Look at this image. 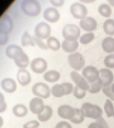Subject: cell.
I'll list each match as a JSON object with an SVG mask.
<instances>
[{
	"label": "cell",
	"mask_w": 114,
	"mask_h": 128,
	"mask_svg": "<svg viewBox=\"0 0 114 128\" xmlns=\"http://www.w3.org/2000/svg\"><path fill=\"white\" fill-rule=\"evenodd\" d=\"M1 84L4 90L9 93L14 92L17 88L15 81L11 78L4 79L2 81Z\"/></svg>",
	"instance_id": "20"
},
{
	"label": "cell",
	"mask_w": 114,
	"mask_h": 128,
	"mask_svg": "<svg viewBox=\"0 0 114 128\" xmlns=\"http://www.w3.org/2000/svg\"><path fill=\"white\" fill-rule=\"evenodd\" d=\"M103 28L105 32L107 34L114 35V20L109 19L106 20L103 24Z\"/></svg>",
	"instance_id": "27"
},
{
	"label": "cell",
	"mask_w": 114,
	"mask_h": 128,
	"mask_svg": "<svg viewBox=\"0 0 114 128\" xmlns=\"http://www.w3.org/2000/svg\"><path fill=\"white\" fill-rule=\"evenodd\" d=\"M54 128H72V127L68 122L61 121L58 123Z\"/></svg>",
	"instance_id": "41"
},
{
	"label": "cell",
	"mask_w": 114,
	"mask_h": 128,
	"mask_svg": "<svg viewBox=\"0 0 114 128\" xmlns=\"http://www.w3.org/2000/svg\"><path fill=\"white\" fill-rule=\"evenodd\" d=\"M80 25L83 30L87 32L95 30L97 28V21L91 17H86L81 20Z\"/></svg>",
	"instance_id": "15"
},
{
	"label": "cell",
	"mask_w": 114,
	"mask_h": 128,
	"mask_svg": "<svg viewBox=\"0 0 114 128\" xmlns=\"http://www.w3.org/2000/svg\"><path fill=\"white\" fill-rule=\"evenodd\" d=\"M102 91L107 97L114 101V83L111 85L103 88Z\"/></svg>",
	"instance_id": "36"
},
{
	"label": "cell",
	"mask_w": 114,
	"mask_h": 128,
	"mask_svg": "<svg viewBox=\"0 0 114 128\" xmlns=\"http://www.w3.org/2000/svg\"><path fill=\"white\" fill-rule=\"evenodd\" d=\"M105 66L111 68H114V54H110L106 56L104 60Z\"/></svg>",
	"instance_id": "37"
},
{
	"label": "cell",
	"mask_w": 114,
	"mask_h": 128,
	"mask_svg": "<svg viewBox=\"0 0 114 128\" xmlns=\"http://www.w3.org/2000/svg\"><path fill=\"white\" fill-rule=\"evenodd\" d=\"M14 114L19 118H22L27 114L28 110L25 105L17 104L14 107L13 110Z\"/></svg>",
	"instance_id": "26"
},
{
	"label": "cell",
	"mask_w": 114,
	"mask_h": 128,
	"mask_svg": "<svg viewBox=\"0 0 114 128\" xmlns=\"http://www.w3.org/2000/svg\"><path fill=\"white\" fill-rule=\"evenodd\" d=\"M104 109L107 116L110 118L114 116V106L110 100L107 99L104 106Z\"/></svg>",
	"instance_id": "34"
},
{
	"label": "cell",
	"mask_w": 114,
	"mask_h": 128,
	"mask_svg": "<svg viewBox=\"0 0 114 128\" xmlns=\"http://www.w3.org/2000/svg\"><path fill=\"white\" fill-rule=\"evenodd\" d=\"M40 125V123L38 121L33 120L25 124L23 126V128H38Z\"/></svg>",
	"instance_id": "40"
},
{
	"label": "cell",
	"mask_w": 114,
	"mask_h": 128,
	"mask_svg": "<svg viewBox=\"0 0 114 128\" xmlns=\"http://www.w3.org/2000/svg\"><path fill=\"white\" fill-rule=\"evenodd\" d=\"M44 18L47 20L51 22L57 21L59 18L60 14L57 9L53 7H49L44 11Z\"/></svg>",
	"instance_id": "17"
},
{
	"label": "cell",
	"mask_w": 114,
	"mask_h": 128,
	"mask_svg": "<svg viewBox=\"0 0 114 128\" xmlns=\"http://www.w3.org/2000/svg\"><path fill=\"white\" fill-rule=\"evenodd\" d=\"M47 44L49 48L54 50H59L60 46L59 41L53 36H50L48 38Z\"/></svg>",
	"instance_id": "33"
},
{
	"label": "cell",
	"mask_w": 114,
	"mask_h": 128,
	"mask_svg": "<svg viewBox=\"0 0 114 128\" xmlns=\"http://www.w3.org/2000/svg\"><path fill=\"white\" fill-rule=\"evenodd\" d=\"M82 2H84L88 3V2H93V1L92 0H84V1H81Z\"/></svg>",
	"instance_id": "44"
},
{
	"label": "cell",
	"mask_w": 114,
	"mask_h": 128,
	"mask_svg": "<svg viewBox=\"0 0 114 128\" xmlns=\"http://www.w3.org/2000/svg\"><path fill=\"white\" fill-rule=\"evenodd\" d=\"M100 78L102 82L103 87L110 86L114 80L113 74L110 70L106 68H103L99 70Z\"/></svg>",
	"instance_id": "14"
},
{
	"label": "cell",
	"mask_w": 114,
	"mask_h": 128,
	"mask_svg": "<svg viewBox=\"0 0 114 128\" xmlns=\"http://www.w3.org/2000/svg\"><path fill=\"white\" fill-rule=\"evenodd\" d=\"M14 60L16 64L20 68H26L29 64V57L24 52Z\"/></svg>",
	"instance_id": "25"
},
{
	"label": "cell",
	"mask_w": 114,
	"mask_h": 128,
	"mask_svg": "<svg viewBox=\"0 0 114 128\" xmlns=\"http://www.w3.org/2000/svg\"><path fill=\"white\" fill-rule=\"evenodd\" d=\"M51 29L50 26L48 23L44 22H40L35 27V34L36 36L40 38L46 39L49 36Z\"/></svg>",
	"instance_id": "10"
},
{
	"label": "cell",
	"mask_w": 114,
	"mask_h": 128,
	"mask_svg": "<svg viewBox=\"0 0 114 128\" xmlns=\"http://www.w3.org/2000/svg\"></svg>",
	"instance_id": "46"
},
{
	"label": "cell",
	"mask_w": 114,
	"mask_h": 128,
	"mask_svg": "<svg viewBox=\"0 0 114 128\" xmlns=\"http://www.w3.org/2000/svg\"><path fill=\"white\" fill-rule=\"evenodd\" d=\"M83 76L89 84L95 82L99 78L100 74L97 68L92 66H87L83 69Z\"/></svg>",
	"instance_id": "7"
},
{
	"label": "cell",
	"mask_w": 114,
	"mask_h": 128,
	"mask_svg": "<svg viewBox=\"0 0 114 128\" xmlns=\"http://www.w3.org/2000/svg\"><path fill=\"white\" fill-rule=\"evenodd\" d=\"M81 109L86 118L97 119L102 117L103 111L100 107L89 102L83 104Z\"/></svg>",
	"instance_id": "2"
},
{
	"label": "cell",
	"mask_w": 114,
	"mask_h": 128,
	"mask_svg": "<svg viewBox=\"0 0 114 128\" xmlns=\"http://www.w3.org/2000/svg\"><path fill=\"white\" fill-rule=\"evenodd\" d=\"M72 84L69 82L62 83L61 84H56L53 86L52 94L56 98H60L64 95L70 94L73 92Z\"/></svg>",
	"instance_id": "4"
},
{
	"label": "cell",
	"mask_w": 114,
	"mask_h": 128,
	"mask_svg": "<svg viewBox=\"0 0 114 128\" xmlns=\"http://www.w3.org/2000/svg\"><path fill=\"white\" fill-rule=\"evenodd\" d=\"M60 73L54 70L48 71L44 75V78L45 80L51 83L57 82L60 79Z\"/></svg>",
	"instance_id": "24"
},
{
	"label": "cell",
	"mask_w": 114,
	"mask_h": 128,
	"mask_svg": "<svg viewBox=\"0 0 114 128\" xmlns=\"http://www.w3.org/2000/svg\"><path fill=\"white\" fill-rule=\"evenodd\" d=\"M53 109L50 106H44L43 111L41 114L37 115L39 120L42 122H45L49 120L52 116Z\"/></svg>",
	"instance_id": "23"
},
{
	"label": "cell",
	"mask_w": 114,
	"mask_h": 128,
	"mask_svg": "<svg viewBox=\"0 0 114 128\" xmlns=\"http://www.w3.org/2000/svg\"><path fill=\"white\" fill-rule=\"evenodd\" d=\"M32 37L27 31H25L22 36L21 38V44L23 46L28 45L35 46V44L34 42Z\"/></svg>",
	"instance_id": "31"
},
{
	"label": "cell",
	"mask_w": 114,
	"mask_h": 128,
	"mask_svg": "<svg viewBox=\"0 0 114 128\" xmlns=\"http://www.w3.org/2000/svg\"><path fill=\"white\" fill-rule=\"evenodd\" d=\"M108 2L111 6H114V0H108Z\"/></svg>",
	"instance_id": "43"
},
{
	"label": "cell",
	"mask_w": 114,
	"mask_h": 128,
	"mask_svg": "<svg viewBox=\"0 0 114 128\" xmlns=\"http://www.w3.org/2000/svg\"><path fill=\"white\" fill-rule=\"evenodd\" d=\"M32 90L34 95L43 98H48L50 96V88L45 83H36L33 86Z\"/></svg>",
	"instance_id": "6"
},
{
	"label": "cell",
	"mask_w": 114,
	"mask_h": 128,
	"mask_svg": "<svg viewBox=\"0 0 114 128\" xmlns=\"http://www.w3.org/2000/svg\"><path fill=\"white\" fill-rule=\"evenodd\" d=\"M13 24L12 20L7 14H4L0 19V35H6L12 30Z\"/></svg>",
	"instance_id": "8"
},
{
	"label": "cell",
	"mask_w": 114,
	"mask_h": 128,
	"mask_svg": "<svg viewBox=\"0 0 114 128\" xmlns=\"http://www.w3.org/2000/svg\"><path fill=\"white\" fill-rule=\"evenodd\" d=\"M18 82L22 86L28 85L31 81L30 74L26 69L21 68L19 70L17 74Z\"/></svg>",
	"instance_id": "19"
},
{
	"label": "cell",
	"mask_w": 114,
	"mask_h": 128,
	"mask_svg": "<svg viewBox=\"0 0 114 128\" xmlns=\"http://www.w3.org/2000/svg\"><path fill=\"white\" fill-rule=\"evenodd\" d=\"M50 2L53 5L56 6H60L64 4V0H50Z\"/></svg>",
	"instance_id": "42"
},
{
	"label": "cell",
	"mask_w": 114,
	"mask_h": 128,
	"mask_svg": "<svg viewBox=\"0 0 114 128\" xmlns=\"http://www.w3.org/2000/svg\"><path fill=\"white\" fill-rule=\"evenodd\" d=\"M62 34L64 38L68 40L77 41L80 36V30L75 24H67L63 28Z\"/></svg>",
	"instance_id": "3"
},
{
	"label": "cell",
	"mask_w": 114,
	"mask_h": 128,
	"mask_svg": "<svg viewBox=\"0 0 114 128\" xmlns=\"http://www.w3.org/2000/svg\"><path fill=\"white\" fill-rule=\"evenodd\" d=\"M33 39L37 44L42 49H47L48 47L40 38L36 36V35H34L32 36Z\"/></svg>",
	"instance_id": "39"
},
{
	"label": "cell",
	"mask_w": 114,
	"mask_h": 128,
	"mask_svg": "<svg viewBox=\"0 0 114 128\" xmlns=\"http://www.w3.org/2000/svg\"><path fill=\"white\" fill-rule=\"evenodd\" d=\"M70 10L73 16L78 19L84 18L88 13L86 6L78 2L72 4L70 7Z\"/></svg>",
	"instance_id": "9"
},
{
	"label": "cell",
	"mask_w": 114,
	"mask_h": 128,
	"mask_svg": "<svg viewBox=\"0 0 114 128\" xmlns=\"http://www.w3.org/2000/svg\"><path fill=\"white\" fill-rule=\"evenodd\" d=\"M31 68L35 73L42 74L47 68V61L42 58H37L31 62Z\"/></svg>",
	"instance_id": "11"
},
{
	"label": "cell",
	"mask_w": 114,
	"mask_h": 128,
	"mask_svg": "<svg viewBox=\"0 0 114 128\" xmlns=\"http://www.w3.org/2000/svg\"><path fill=\"white\" fill-rule=\"evenodd\" d=\"M79 43L77 41H70L64 40L62 43V48L66 52H74L78 48Z\"/></svg>",
	"instance_id": "22"
},
{
	"label": "cell",
	"mask_w": 114,
	"mask_h": 128,
	"mask_svg": "<svg viewBox=\"0 0 114 128\" xmlns=\"http://www.w3.org/2000/svg\"><path fill=\"white\" fill-rule=\"evenodd\" d=\"M70 76L73 82L78 88L86 91L89 88V85L88 82L78 73L73 71L70 73Z\"/></svg>",
	"instance_id": "12"
},
{
	"label": "cell",
	"mask_w": 114,
	"mask_h": 128,
	"mask_svg": "<svg viewBox=\"0 0 114 128\" xmlns=\"http://www.w3.org/2000/svg\"><path fill=\"white\" fill-rule=\"evenodd\" d=\"M21 8L25 14L30 16H37L41 10L40 4L36 0H23L21 3Z\"/></svg>",
	"instance_id": "1"
},
{
	"label": "cell",
	"mask_w": 114,
	"mask_h": 128,
	"mask_svg": "<svg viewBox=\"0 0 114 128\" xmlns=\"http://www.w3.org/2000/svg\"></svg>",
	"instance_id": "45"
},
{
	"label": "cell",
	"mask_w": 114,
	"mask_h": 128,
	"mask_svg": "<svg viewBox=\"0 0 114 128\" xmlns=\"http://www.w3.org/2000/svg\"><path fill=\"white\" fill-rule=\"evenodd\" d=\"M102 48L105 52L111 53L114 52V38L107 37L102 42Z\"/></svg>",
	"instance_id": "21"
},
{
	"label": "cell",
	"mask_w": 114,
	"mask_h": 128,
	"mask_svg": "<svg viewBox=\"0 0 114 128\" xmlns=\"http://www.w3.org/2000/svg\"><path fill=\"white\" fill-rule=\"evenodd\" d=\"M70 66L76 70H80L85 65V60L83 55L79 52L72 53L68 56Z\"/></svg>",
	"instance_id": "5"
},
{
	"label": "cell",
	"mask_w": 114,
	"mask_h": 128,
	"mask_svg": "<svg viewBox=\"0 0 114 128\" xmlns=\"http://www.w3.org/2000/svg\"><path fill=\"white\" fill-rule=\"evenodd\" d=\"M87 128H110L108 124L103 117L96 119V122H92L88 126Z\"/></svg>",
	"instance_id": "28"
},
{
	"label": "cell",
	"mask_w": 114,
	"mask_h": 128,
	"mask_svg": "<svg viewBox=\"0 0 114 128\" xmlns=\"http://www.w3.org/2000/svg\"><path fill=\"white\" fill-rule=\"evenodd\" d=\"M30 110L34 114H39L43 111L44 106L43 100L35 97L31 100L29 104Z\"/></svg>",
	"instance_id": "16"
},
{
	"label": "cell",
	"mask_w": 114,
	"mask_h": 128,
	"mask_svg": "<svg viewBox=\"0 0 114 128\" xmlns=\"http://www.w3.org/2000/svg\"><path fill=\"white\" fill-rule=\"evenodd\" d=\"M24 52L20 46L16 44H11L7 47L6 53L7 56L14 60L17 58Z\"/></svg>",
	"instance_id": "18"
},
{
	"label": "cell",
	"mask_w": 114,
	"mask_h": 128,
	"mask_svg": "<svg viewBox=\"0 0 114 128\" xmlns=\"http://www.w3.org/2000/svg\"><path fill=\"white\" fill-rule=\"evenodd\" d=\"M95 38L94 33L89 32L84 34L80 37V41L83 44H87L91 42Z\"/></svg>",
	"instance_id": "35"
},
{
	"label": "cell",
	"mask_w": 114,
	"mask_h": 128,
	"mask_svg": "<svg viewBox=\"0 0 114 128\" xmlns=\"http://www.w3.org/2000/svg\"><path fill=\"white\" fill-rule=\"evenodd\" d=\"M98 11L102 16L105 18L110 16L112 14V9L108 4H102L98 8Z\"/></svg>",
	"instance_id": "32"
},
{
	"label": "cell",
	"mask_w": 114,
	"mask_h": 128,
	"mask_svg": "<svg viewBox=\"0 0 114 128\" xmlns=\"http://www.w3.org/2000/svg\"><path fill=\"white\" fill-rule=\"evenodd\" d=\"M86 94V91L78 88L77 86H76L74 89V96L77 98L79 99L83 98L85 96Z\"/></svg>",
	"instance_id": "38"
},
{
	"label": "cell",
	"mask_w": 114,
	"mask_h": 128,
	"mask_svg": "<svg viewBox=\"0 0 114 128\" xmlns=\"http://www.w3.org/2000/svg\"><path fill=\"white\" fill-rule=\"evenodd\" d=\"M57 112L58 115L61 118L70 120L74 116L75 110L69 105H63L59 107Z\"/></svg>",
	"instance_id": "13"
},
{
	"label": "cell",
	"mask_w": 114,
	"mask_h": 128,
	"mask_svg": "<svg viewBox=\"0 0 114 128\" xmlns=\"http://www.w3.org/2000/svg\"><path fill=\"white\" fill-rule=\"evenodd\" d=\"M75 114L73 118L70 120L75 124H80L84 120V115L82 109L75 108Z\"/></svg>",
	"instance_id": "30"
},
{
	"label": "cell",
	"mask_w": 114,
	"mask_h": 128,
	"mask_svg": "<svg viewBox=\"0 0 114 128\" xmlns=\"http://www.w3.org/2000/svg\"><path fill=\"white\" fill-rule=\"evenodd\" d=\"M89 85L90 88L88 90L89 92L91 94H96L99 92L103 87L102 79L99 77L95 82Z\"/></svg>",
	"instance_id": "29"
}]
</instances>
